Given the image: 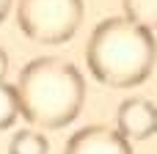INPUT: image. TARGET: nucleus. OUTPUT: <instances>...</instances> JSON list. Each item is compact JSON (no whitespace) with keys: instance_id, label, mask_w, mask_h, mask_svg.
I'll use <instances>...</instances> for the list:
<instances>
[{"instance_id":"nucleus-1","label":"nucleus","mask_w":157,"mask_h":154,"mask_svg":"<svg viewBox=\"0 0 157 154\" xmlns=\"http://www.w3.org/2000/svg\"><path fill=\"white\" fill-rule=\"evenodd\" d=\"M17 94L25 121L41 130H61L80 116L86 102V80L75 63L47 55L22 66Z\"/></svg>"},{"instance_id":"nucleus-2","label":"nucleus","mask_w":157,"mask_h":154,"mask_svg":"<svg viewBox=\"0 0 157 154\" xmlns=\"http://www.w3.org/2000/svg\"><path fill=\"white\" fill-rule=\"evenodd\" d=\"M86 61L99 83L110 88H132L152 74L157 41L149 28H141L127 17H110L94 28Z\"/></svg>"},{"instance_id":"nucleus-3","label":"nucleus","mask_w":157,"mask_h":154,"mask_svg":"<svg viewBox=\"0 0 157 154\" xmlns=\"http://www.w3.org/2000/svg\"><path fill=\"white\" fill-rule=\"evenodd\" d=\"M83 11V0H19L17 22L30 41L63 44L77 33Z\"/></svg>"},{"instance_id":"nucleus-4","label":"nucleus","mask_w":157,"mask_h":154,"mask_svg":"<svg viewBox=\"0 0 157 154\" xmlns=\"http://www.w3.org/2000/svg\"><path fill=\"white\" fill-rule=\"evenodd\" d=\"M63 154H132V149H130V141L119 130L91 124V127L77 130L69 138Z\"/></svg>"},{"instance_id":"nucleus-5","label":"nucleus","mask_w":157,"mask_h":154,"mask_svg":"<svg viewBox=\"0 0 157 154\" xmlns=\"http://www.w3.org/2000/svg\"><path fill=\"white\" fill-rule=\"evenodd\" d=\"M155 113L157 107L149 99H141V96L124 99L116 110V130L127 141H144L155 132Z\"/></svg>"},{"instance_id":"nucleus-6","label":"nucleus","mask_w":157,"mask_h":154,"mask_svg":"<svg viewBox=\"0 0 157 154\" xmlns=\"http://www.w3.org/2000/svg\"><path fill=\"white\" fill-rule=\"evenodd\" d=\"M124 17L141 28L157 30V0H121Z\"/></svg>"},{"instance_id":"nucleus-7","label":"nucleus","mask_w":157,"mask_h":154,"mask_svg":"<svg viewBox=\"0 0 157 154\" xmlns=\"http://www.w3.org/2000/svg\"><path fill=\"white\" fill-rule=\"evenodd\" d=\"M8 154H47V138L36 130H19L8 143Z\"/></svg>"},{"instance_id":"nucleus-8","label":"nucleus","mask_w":157,"mask_h":154,"mask_svg":"<svg viewBox=\"0 0 157 154\" xmlns=\"http://www.w3.org/2000/svg\"><path fill=\"white\" fill-rule=\"evenodd\" d=\"M17 116H22L17 85H8L6 80H0V130H8Z\"/></svg>"},{"instance_id":"nucleus-9","label":"nucleus","mask_w":157,"mask_h":154,"mask_svg":"<svg viewBox=\"0 0 157 154\" xmlns=\"http://www.w3.org/2000/svg\"><path fill=\"white\" fill-rule=\"evenodd\" d=\"M6 72H8V55H6V50L0 47V80L6 77Z\"/></svg>"},{"instance_id":"nucleus-10","label":"nucleus","mask_w":157,"mask_h":154,"mask_svg":"<svg viewBox=\"0 0 157 154\" xmlns=\"http://www.w3.org/2000/svg\"><path fill=\"white\" fill-rule=\"evenodd\" d=\"M11 11V0H0V22L6 19V14Z\"/></svg>"},{"instance_id":"nucleus-11","label":"nucleus","mask_w":157,"mask_h":154,"mask_svg":"<svg viewBox=\"0 0 157 154\" xmlns=\"http://www.w3.org/2000/svg\"><path fill=\"white\" fill-rule=\"evenodd\" d=\"M155 132H157V113H155Z\"/></svg>"}]
</instances>
